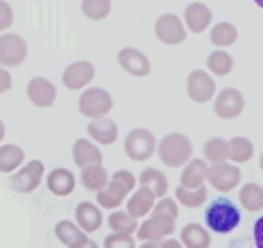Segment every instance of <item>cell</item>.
Listing matches in <instances>:
<instances>
[{"label":"cell","mask_w":263,"mask_h":248,"mask_svg":"<svg viewBox=\"0 0 263 248\" xmlns=\"http://www.w3.org/2000/svg\"><path fill=\"white\" fill-rule=\"evenodd\" d=\"M239 203H242V207L248 212L263 209V186H259L255 181L246 183V186L239 190Z\"/></svg>","instance_id":"obj_28"},{"label":"cell","mask_w":263,"mask_h":248,"mask_svg":"<svg viewBox=\"0 0 263 248\" xmlns=\"http://www.w3.org/2000/svg\"><path fill=\"white\" fill-rule=\"evenodd\" d=\"M156 207V194L149 188H138L127 201V214L132 218H142Z\"/></svg>","instance_id":"obj_20"},{"label":"cell","mask_w":263,"mask_h":248,"mask_svg":"<svg viewBox=\"0 0 263 248\" xmlns=\"http://www.w3.org/2000/svg\"><path fill=\"white\" fill-rule=\"evenodd\" d=\"M11 86H13V80H11V73L5 69V67H0V93H7Z\"/></svg>","instance_id":"obj_38"},{"label":"cell","mask_w":263,"mask_h":248,"mask_svg":"<svg viewBox=\"0 0 263 248\" xmlns=\"http://www.w3.org/2000/svg\"><path fill=\"white\" fill-rule=\"evenodd\" d=\"M239 179H242V170H239L235 164H229V162L214 164V166H210V170H207V181L220 192H231L239 183Z\"/></svg>","instance_id":"obj_9"},{"label":"cell","mask_w":263,"mask_h":248,"mask_svg":"<svg viewBox=\"0 0 263 248\" xmlns=\"http://www.w3.org/2000/svg\"><path fill=\"white\" fill-rule=\"evenodd\" d=\"M175 199H177L179 203H183L185 207H199V205H203L205 199H207V188L205 186H201V188L179 186L177 190H175Z\"/></svg>","instance_id":"obj_33"},{"label":"cell","mask_w":263,"mask_h":248,"mask_svg":"<svg viewBox=\"0 0 263 248\" xmlns=\"http://www.w3.org/2000/svg\"><path fill=\"white\" fill-rule=\"evenodd\" d=\"M175 220H177V203L164 197L156 203L149 220H145L138 226V237L142 242L164 240V237H168L175 231Z\"/></svg>","instance_id":"obj_1"},{"label":"cell","mask_w":263,"mask_h":248,"mask_svg":"<svg viewBox=\"0 0 263 248\" xmlns=\"http://www.w3.org/2000/svg\"><path fill=\"white\" fill-rule=\"evenodd\" d=\"M5 138V123H3V119H0V140Z\"/></svg>","instance_id":"obj_42"},{"label":"cell","mask_w":263,"mask_h":248,"mask_svg":"<svg viewBox=\"0 0 263 248\" xmlns=\"http://www.w3.org/2000/svg\"><path fill=\"white\" fill-rule=\"evenodd\" d=\"M181 242H183L185 248H210L212 237H210V233H207L205 226L190 222L181 229Z\"/></svg>","instance_id":"obj_25"},{"label":"cell","mask_w":263,"mask_h":248,"mask_svg":"<svg viewBox=\"0 0 263 248\" xmlns=\"http://www.w3.org/2000/svg\"><path fill=\"white\" fill-rule=\"evenodd\" d=\"M13 22V9H11L9 3H3L0 0V30H7Z\"/></svg>","instance_id":"obj_37"},{"label":"cell","mask_w":263,"mask_h":248,"mask_svg":"<svg viewBox=\"0 0 263 248\" xmlns=\"http://www.w3.org/2000/svg\"><path fill=\"white\" fill-rule=\"evenodd\" d=\"M104 248H136L134 237L125 233H110L104 240Z\"/></svg>","instance_id":"obj_36"},{"label":"cell","mask_w":263,"mask_h":248,"mask_svg":"<svg viewBox=\"0 0 263 248\" xmlns=\"http://www.w3.org/2000/svg\"><path fill=\"white\" fill-rule=\"evenodd\" d=\"M112 5L108 0H84L82 3V13L91 20H104L110 13Z\"/></svg>","instance_id":"obj_35"},{"label":"cell","mask_w":263,"mask_h":248,"mask_svg":"<svg viewBox=\"0 0 263 248\" xmlns=\"http://www.w3.org/2000/svg\"><path fill=\"white\" fill-rule=\"evenodd\" d=\"M242 220L239 209L235 207L233 201L229 199H216L210 203V207L205 209V224L216 233H229Z\"/></svg>","instance_id":"obj_3"},{"label":"cell","mask_w":263,"mask_h":248,"mask_svg":"<svg viewBox=\"0 0 263 248\" xmlns=\"http://www.w3.org/2000/svg\"><path fill=\"white\" fill-rule=\"evenodd\" d=\"M158 248H183L179 240H160Z\"/></svg>","instance_id":"obj_40"},{"label":"cell","mask_w":263,"mask_h":248,"mask_svg":"<svg viewBox=\"0 0 263 248\" xmlns=\"http://www.w3.org/2000/svg\"><path fill=\"white\" fill-rule=\"evenodd\" d=\"M207 69L216 75H227L233 69V56L224 50H216L207 56Z\"/></svg>","instance_id":"obj_31"},{"label":"cell","mask_w":263,"mask_h":248,"mask_svg":"<svg viewBox=\"0 0 263 248\" xmlns=\"http://www.w3.org/2000/svg\"><path fill=\"white\" fill-rule=\"evenodd\" d=\"M138 183H140V188H149L153 194H156V199L166 197L168 181H166V177H164V173L158 170V168H145L140 173Z\"/></svg>","instance_id":"obj_24"},{"label":"cell","mask_w":263,"mask_h":248,"mask_svg":"<svg viewBox=\"0 0 263 248\" xmlns=\"http://www.w3.org/2000/svg\"><path fill=\"white\" fill-rule=\"evenodd\" d=\"M108 224H110L112 233H125V235H132L138 229L136 218H132L127 212H112L110 218H108Z\"/></svg>","instance_id":"obj_34"},{"label":"cell","mask_w":263,"mask_h":248,"mask_svg":"<svg viewBox=\"0 0 263 248\" xmlns=\"http://www.w3.org/2000/svg\"><path fill=\"white\" fill-rule=\"evenodd\" d=\"M95 78V67L89 61H76L63 71V84L71 91H78Z\"/></svg>","instance_id":"obj_14"},{"label":"cell","mask_w":263,"mask_h":248,"mask_svg":"<svg viewBox=\"0 0 263 248\" xmlns=\"http://www.w3.org/2000/svg\"><path fill=\"white\" fill-rule=\"evenodd\" d=\"M89 134L93 140H97L100 145H112L117 136H119V129H117V123L112 121L110 117H102V119H93L89 123Z\"/></svg>","instance_id":"obj_19"},{"label":"cell","mask_w":263,"mask_h":248,"mask_svg":"<svg viewBox=\"0 0 263 248\" xmlns=\"http://www.w3.org/2000/svg\"><path fill=\"white\" fill-rule=\"evenodd\" d=\"M119 65L132 75L142 78V75H149L151 71V61L136 48H121L119 52Z\"/></svg>","instance_id":"obj_15"},{"label":"cell","mask_w":263,"mask_h":248,"mask_svg":"<svg viewBox=\"0 0 263 248\" xmlns=\"http://www.w3.org/2000/svg\"><path fill=\"white\" fill-rule=\"evenodd\" d=\"M80 248H100V246H97V244L91 240V237H89V240H86V244H84V246H80Z\"/></svg>","instance_id":"obj_41"},{"label":"cell","mask_w":263,"mask_h":248,"mask_svg":"<svg viewBox=\"0 0 263 248\" xmlns=\"http://www.w3.org/2000/svg\"><path fill=\"white\" fill-rule=\"evenodd\" d=\"M156 37L166 43V46H177L185 41V28L183 22L175 13H164L156 22Z\"/></svg>","instance_id":"obj_10"},{"label":"cell","mask_w":263,"mask_h":248,"mask_svg":"<svg viewBox=\"0 0 263 248\" xmlns=\"http://www.w3.org/2000/svg\"><path fill=\"white\" fill-rule=\"evenodd\" d=\"M205 158L214 162V164H222L229 160V140L216 136L205 143Z\"/></svg>","instance_id":"obj_32"},{"label":"cell","mask_w":263,"mask_h":248,"mask_svg":"<svg viewBox=\"0 0 263 248\" xmlns=\"http://www.w3.org/2000/svg\"><path fill=\"white\" fill-rule=\"evenodd\" d=\"M242 110H244V95L237 89H224L214 100V112L220 119L239 117Z\"/></svg>","instance_id":"obj_11"},{"label":"cell","mask_w":263,"mask_h":248,"mask_svg":"<svg viewBox=\"0 0 263 248\" xmlns=\"http://www.w3.org/2000/svg\"><path fill=\"white\" fill-rule=\"evenodd\" d=\"M24 162V151L17 145H3L0 147V173H13L22 166Z\"/></svg>","instance_id":"obj_26"},{"label":"cell","mask_w":263,"mask_h":248,"mask_svg":"<svg viewBox=\"0 0 263 248\" xmlns=\"http://www.w3.org/2000/svg\"><path fill=\"white\" fill-rule=\"evenodd\" d=\"M41 179H43V164L39 160H32L24 168H17L11 175L9 186L15 192H32L41 186Z\"/></svg>","instance_id":"obj_8"},{"label":"cell","mask_w":263,"mask_h":248,"mask_svg":"<svg viewBox=\"0 0 263 248\" xmlns=\"http://www.w3.org/2000/svg\"><path fill=\"white\" fill-rule=\"evenodd\" d=\"M102 212L95 203L91 201H82L78 207H76V224L80 226L84 233H93L102 226Z\"/></svg>","instance_id":"obj_16"},{"label":"cell","mask_w":263,"mask_h":248,"mask_svg":"<svg viewBox=\"0 0 263 248\" xmlns=\"http://www.w3.org/2000/svg\"><path fill=\"white\" fill-rule=\"evenodd\" d=\"M80 179H82V186H84L86 190H91V192L104 190L106 183L110 181V179H108L106 168H104L102 164H100V166H86V168H82Z\"/></svg>","instance_id":"obj_27"},{"label":"cell","mask_w":263,"mask_h":248,"mask_svg":"<svg viewBox=\"0 0 263 248\" xmlns=\"http://www.w3.org/2000/svg\"><path fill=\"white\" fill-rule=\"evenodd\" d=\"M78 108L84 117H91V121L93 119H102L112 110V97L108 91L100 89V86H91V89H86L80 95Z\"/></svg>","instance_id":"obj_5"},{"label":"cell","mask_w":263,"mask_h":248,"mask_svg":"<svg viewBox=\"0 0 263 248\" xmlns=\"http://www.w3.org/2000/svg\"><path fill=\"white\" fill-rule=\"evenodd\" d=\"M134 186H136V177L129 170H117L110 177V181L106 183V188L97 192V203L106 209H115L125 201V197L134 190Z\"/></svg>","instance_id":"obj_4"},{"label":"cell","mask_w":263,"mask_h":248,"mask_svg":"<svg viewBox=\"0 0 263 248\" xmlns=\"http://www.w3.org/2000/svg\"><path fill=\"white\" fill-rule=\"evenodd\" d=\"M46 183L52 194H57V197H69L76 188V177L67 168H54V170H50Z\"/></svg>","instance_id":"obj_18"},{"label":"cell","mask_w":263,"mask_h":248,"mask_svg":"<svg viewBox=\"0 0 263 248\" xmlns=\"http://www.w3.org/2000/svg\"><path fill=\"white\" fill-rule=\"evenodd\" d=\"M158 156L166 166L171 168H179L190 162L192 156V143L188 136H183L179 132L166 134L160 143H158Z\"/></svg>","instance_id":"obj_2"},{"label":"cell","mask_w":263,"mask_h":248,"mask_svg":"<svg viewBox=\"0 0 263 248\" xmlns=\"http://www.w3.org/2000/svg\"><path fill=\"white\" fill-rule=\"evenodd\" d=\"M54 233H57V237L67 248H80L86 244V240H89L80 226L69 222V220H61L57 226H54Z\"/></svg>","instance_id":"obj_22"},{"label":"cell","mask_w":263,"mask_h":248,"mask_svg":"<svg viewBox=\"0 0 263 248\" xmlns=\"http://www.w3.org/2000/svg\"><path fill=\"white\" fill-rule=\"evenodd\" d=\"M125 156L136 160V162H142L153 156V151H158V140L153 136L149 129L145 127H136L125 136Z\"/></svg>","instance_id":"obj_6"},{"label":"cell","mask_w":263,"mask_h":248,"mask_svg":"<svg viewBox=\"0 0 263 248\" xmlns=\"http://www.w3.org/2000/svg\"><path fill=\"white\" fill-rule=\"evenodd\" d=\"M207 170H210V166L205 164V160H201V158L190 160L181 173V186L183 188H201L203 181L207 179Z\"/></svg>","instance_id":"obj_23"},{"label":"cell","mask_w":263,"mask_h":248,"mask_svg":"<svg viewBox=\"0 0 263 248\" xmlns=\"http://www.w3.org/2000/svg\"><path fill=\"white\" fill-rule=\"evenodd\" d=\"M255 149H253V143L244 136H235L229 140V160H233L235 164H242V162H248L253 158Z\"/></svg>","instance_id":"obj_29"},{"label":"cell","mask_w":263,"mask_h":248,"mask_svg":"<svg viewBox=\"0 0 263 248\" xmlns=\"http://www.w3.org/2000/svg\"><path fill=\"white\" fill-rule=\"evenodd\" d=\"M261 168H263V154H261Z\"/></svg>","instance_id":"obj_43"},{"label":"cell","mask_w":263,"mask_h":248,"mask_svg":"<svg viewBox=\"0 0 263 248\" xmlns=\"http://www.w3.org/2000/svg\"><path fill=\"white\" fill-rule=\"evenodd\" d=\"M253 235H255V246H257V248H263V216L255 222Z\"/></svg>","instance_id":"obj_39"},{"label":"cell","mask_w":263,"mask_h":248,"mask_svg":"<svg viewBox=\"0 0 263 248\" xmlns=\"http://www.w3.org/2000/svg\"><path fill=\"white\" fill-rule=\"evenodd\" d=\"M183 17H185V26H188V30L203 32L212 22V11L203 3H192V5H188V9H185Z\"/></svg>","instance_id":"obj_21"},{"label":"cell","mask_w":263,"mask_h":248,"mask_svg":"<svg viewBox=\"0 0 263 248\" xmlns=\"http://www.w3.org/2000/svg\"><path fill=\"white\" fill-rule=\"evenodd\" d=\"M26 95L28 100L39 106V108H50L57 100V86H54L48 78H41V75H35L32 80H28L26 86Z\"/></svg>","instance_id":"obj_13"},{"label":"cell","mask_w":263,"mask_h":248,"mask_svg":"<svg viewBox=\"0 0 263 248\" xmlns=\"http://www.w3.org/2000/svg\"><path fill=\"white\" fill-rule=\"evenodd\" d=\"M28 56V46L15 32H5L0 35V65L5 67H17L26 61Z\"/></svg>","instance_id":"obj_7"},{"label":"cell","mask_w":263,"mask_h":248,"mask_svg":"<svg viewBox=\"0 0 263 248\" xmlns=\"http://www.w3.org/2000/svg\"><path fill=\"white\" fill-rule=\"evenodd\" d=\"M73 162L80 168L86 166H100L102 164V151L97 149V145H93L91 140L86 138H78L73 143Z\"/></svg>","instance_id":"obj_17"},{"label":"cell","mask_w":263,"mask_h":248,"mask_svg":"<svg viewBox=\"0 0 263 248\" xmlns=\"http://www.w3.org/2000/svg\"><path fill=\"white\" fill-rule=\"evenodd\" d=\"M210 37L216 48H229L237 41V28L233 24H229V22H220V24H216L212 28Z\"/></svg>","instance_id":"obj_30"},{"label":"cell","mask_w":263,"mask_h":248,"mask_svg":"<svg viewBox=\"0 0 263 248\" xmlns=\"http://www.w3.org/2000/svg\"><path fill=\"white\" fill-rule=\"evenodd\" d=\"M216 93V84L212 80V75L207 71H201L196 69L188 75V95L190 100L196 102V104H205L210 102Z\"/></svg>","instance_id":"obj_12"}]
</instances>
